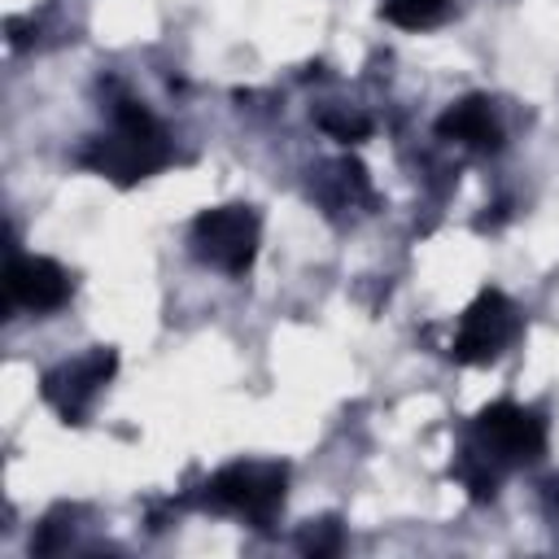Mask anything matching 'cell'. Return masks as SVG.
<instances>
[{
	"label": "cell",
	"instance_id": "4fadbf2b",
	"mask_svg": "<svg viewBox=\"0 0 559 559\" xmlns=\"http://www.w3.org/2000/svg\"><path fill=\"white\" fill-rule=\"evenodd\" d=\"M66 515H70L66 507H57L52 515H44V524H39V528H35V537H31V550H35V555H52V550H61L66 528H70V524H61Z\"/></svg>",
	"mask_w": 559,
	"mask_h": 559
},
{
	"label": "cell",
	"instance_id": "3957f363",
	"mask_svg": "<svg viewBox=\"0 0 559 559\" xmlns=\"http://www.w3.org/2000/svg\"><path fill=\"white\" fill-rule=\"evenodd\" d=\"M258 236H262V218L253 205H214V210H201L192 218L197 258L227 271V275H245L253 266Z\"/></svg>",
	"mask_w": 559,
	"mask_h": 559
},
{
	"label": "cell",
	"instance_id": "6da1fadb",
	"mask_svg": "<svg viewBox=\"0 0 559 559\" xmlns=\"http://www.w3.org/2000/svg\"><path fill=\"white\" fill-rule=\"evenodd\" d=\"M170 157H175V153H170V144H166L162 122H157L144 105H135V100H127V96L114 105V131L100 135V140H92V144L79 153V162H83L87 170H96V175H105V179H114V183H122V188H131V183L157 175Z\"/></svg>",
	"mask_w": 559,
	"mask_h": 559
},
{
	"label": "cell",
	"instance_id": "7c38bea8",
	"mask_svg": "<svg viewBox=\"0 0 559 559\" xmlns=\"http://www.w3.org/2000/svg\"><path fill=\"white\" fill-rule=\"evenodd\" d=\"M319 127H323L332 140H341V144H358V140L371 135V122H367L362 114H336V109H323V114H319Z\"/></svg>",
	"mask_w": 559,
	"mask_h": 559
},
{
	"label": "cell",
	"instance_id": "7a4b0ae2",
	"mask_svg": "<svg viewBox=\"0 0 559 559\" xmlns=\"http://www.w3.org/2000/svg\"><path fill=\"white\" fill-rule=\"evenodd\" d=\"M284 485H288L284 463H231L205 480L201 502L214 511H231L266 533L275 511L284 507Z\"/></svg>",
	"mask_w": 559,
	"mask_h": 559
},
{
	"label": "cell",
	"instance_id": "30bf717a",
	"mask_svg": "<svg viewBox=\"0 0 559 559\" xmlns=\"http://www.w3.org/2000/svg\"><path fill=\"white\" fill-rule=\"evenodd\" d=\"M459 480L472 489V498L476 502H489L493 493H498V472L489 467V454L485 450H463V459H459Z\"/></svg>",
	"mask_w": 559,
	"mask_h": 559
},
{
	"label": "cell",
	"instance_id": "8992f818",
	"mask_svg": "<svg viewBox=\"0 0 559 559\" xmlns=\"http://www.w3.org/2000/svg\"><path fill=\"white\" fill-rule=\"evenodd\" d=\"M114 371H118V354L109 345H96L83 358L61 362L57 371H48L44 376V397L66 415V424H79L83 411H87V402L96 397L100 384H109Z\"/></svg>",
	"mask_w": 559,
	"mask_h": 559
},
{
	"label": "cell",
	"instance_id": "52a82bcc",
	"mask_svg": "<svg viewBox=\"0 0 559 559\" xmlns=\"http://www.w3.org/2000/svg\"><path fill=\"white\" fill-rule=\"evenodd\" d=\"M4 293L13 306H26V310H61L70 297V275L52 258L13 253L4 266Z\"/></svg>",
	"mask_w": 559,
	"mask_h": 559
},
{
	"label": "cell",
	"instance_id": "5bb4252c",
	"mask_svg": "<svg viewBox=\"0 0 559 559\" xmlns=\"http://www.w3.org/2000/svg\"><path fill=\"white\" fill-rule=\"evenodd\" d=\"M546 507L559 515V476H555V480H546Z\"/></svg>",
	"mask_w": 559,
	"mask_h": 559
},
{
	"label": "cell",
	"instance_id": "ba28073f",
	"mask_svg": "<svg viewBox=\"0 0 559 559\" xmlns=\"http://www.w3.org/2000/svg\"><path fill=\"white\" fill-rule=\"evenodd\" d=\"M437 135H441V140H454V144H467V148H476V153H498V148H502V127L493 122L485 96H463V100H454V105L437 118Z\"/></svg>",
	"mask_w": 559,
	"mask_h": 559
},
{
	"label": "cell",
	"instance_id": "277c9868",
	"mask_svg": "<svg viewBox=\"0 0 559 559\" xmlns=\"http://www.w3.org/2000/svg\"><path fill=\"white\" fill-rule=\"evenodd\" d=\"M472 432L493 463H537L546 454V419L520 402H489L472 419Z\"/></svg>",
	"mask_w": 559,
	"mask_h": 559
},
{
	"label": "cell",
	"instance_id": "5b68a950",
	"mask_svg": "<svg viewBox=\"0 0 559 559\" xmlns=\"http://www.w3.org/2000/svg\"><path fill=\"white\" fill-rule=\"evenodd\" d=\"M515 332H520V314H515V306L507 301V293L485 288V293L467 306V314H463V323H459V332H454V341H450V358H454V362H467V367L493 362V358L515 341Z\"/></svg>",
	"mask_w": 559,
	"mask_h": 559
},
{
	"label": "cell",
	"instance_id": "9c48e42d",
	"mask_svg": "<svg viewBox=\"0 0 559 559\" xmlns=\"http://www.w3.org/2000/svg\"><path fill=\"white\" fill-rule=\"evenodd\" d=\"M380 13L393 22V26H406V31H424L432 22H441L445 13V0H384Z\"/></svg>",
	"mask_w": 559,
	"mask_h": 559
},
{
	"label": "cell",
	"instance_id": "8fae6325",
	"mask_svg": "<svg viewBox=\"0 0 559 559\" xmlns=\"http://www.w3.org/2000/svg\"><path fill=\"white\" fill-rule=\"evenodd\" d=\"M341 542H345V533H341V520H336V515L310 520V524L297 533V550H301V555H314V559L336 555V550H341Z\"/></svg>",
	"mask_w": 559,
	"mask_h": 559
}]
</instances>
